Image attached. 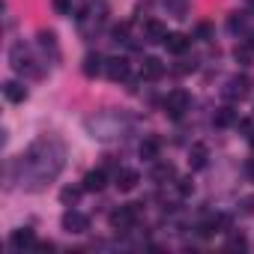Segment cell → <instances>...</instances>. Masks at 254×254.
I'll return each instance as SVG.
<instances>
[{"label": "cell", "mask_w": 254, "mask_h": 254, "mask_svg": "<svg viewBox=\"0 0 254 254\" xmlns=\"http://www.w3.org/2000/svg\"><path fill=\"white\" fill-rule=\"evenodd\" d=\"M9 63H12V69H15L18 75H30V78H39V75H42V69L36 66V60H33V54H30V48H27L24 42H15V45H12Z\"/></svg>", "instance_id": "obj_1"}, {"label": "cell", "mask_w": 254, "mask_h": 254, "mask_svg": "<svg viewBox=\"0 0 254 254\" xmlns=\"http://www.w3.org/2000/svg\"><path fill=\"white\" fill-rule=\"evenodd\" d=\"M138 218H141V203H126V206H117V209L108 215V221H111V227H114V230H132V227L138 224Z\"/></svg>", "instance_id": "obj_2"}, {"label": "cell", "mask_w": 254, "mask_h": 254, "mask_svg": "<svg viewBox=\"0 0 254 254\" xmlns=\"http://www.w3.org/2000/svg\"><path fill=\"white\" fill-rule=\"evenodd\" d=\"M189 105H191V96H189L186 90H171L168 99H165V114H168L171 120H180V117L189 111Z\"/></svg>", "instance_id": "obj_3"}, {"label": "cell", "mask_w": 254, "mask_h": 254, "mask_svg": "<svg viewBox=\"0 0 254 254\" xmlns=\"http://www.w3.org/2000/svg\"><path fill=\"white\" fill-rule=\"evenodd\" d=\"M248 93H251V78H248V75L236 72V75H230V78H227V84H224V96H227L230 102L245 99Z\"/></svg>", "instance_id": "obj_4"}, {"label": "cell", "mask_w": 254, "mask_h": 254, "mask_svg": "<svg viewBox=\"0 0 254 254\" xmlns=\"http://www.w3.org/2000/svg\"><path fill=\"white\" fill-rule=\"evenodd\" d=\"M60 224H63V230H66V233H87V230H90V218H87L84 212L72 209V206L63 212Z\"/></svg>", "instance_id": "obj_5"}, {"label": "cell", "mask_w": 254, "mask_h": 254, "mask_svg": "<svg viewBox=\"0 0 254 254\" xmlns=\"http://www.w3.org/2000/svg\"><path fill=\"white\" fill-rule=\"evenodd\" d=\"M105 75H108L111 81L129 78V63H126V57H108V60H105Z\"/></svg>", "instance_id": "obj_6"}, {"label": "cell", "mask_w": 254, "mask_h": 254, "mask_svg": "<svg viewBox=\"0 0 254 254\" xmlns=\"http://www.w3.org/2000/svg\"><path fill=\"white\" fill-rule=\"evenodd\" d=\"M138 183H141V174L132 171V168H123V171H117V177H114V186H117L120 191H132Z\"/></svg>", "instance_id": "obj_7"}, {"label": "cell", "mask_w": 254, "mask_h": 254, "mask_svg": "<svg viewBox=\"0 0 254 254\" xmlns=\"http://www.w3.org/2000/svg\"><path fill=\"white\" fill-rule=\"evenodd\" d=\"M165 75V63L159 60V57H144V63H141V78L144 81H159Z\"/></svg>", "instance_id": "obj_8"}, {"label": "cell", "mask_w": 254, "mask_h": 254, "mask_svg": "<svg viewBox=\"0 0 254 254\" xmlns=\"http://www.w3.org/2000/svg\"><path fill=\"white\" fill-rule=\"evenodd\" d=\"M9 245H12V248H18V251H24V248H33V245H36V233H33L30 227H18V230H12V236H9Z\"/></svg>", "instance_id": "obj_9"}, {"label": "cell", "mask_w": 254, "mask_h": 254, "mask_svg": "<svg viewBox=\"0 0 254 254\" xmlns=\"http://www.w3.org/2000/svg\"><path fill=\"white\" fill-rule=\"evenodd\" d=\"M3 96H6V102L21 105V102L27 99V87H24L21 81H6V84H3Z\"/></svg>", "instance_id": "obj_10"}, {"label": "cell", "mask_w": 254, "mask_h": 254, "mask_svg": "<svg viewBox=\"0 0 254 254\" xmlns=\"http://www.w3.org/2000/svg\"><path fill=\"white\" fill-rule=\"evenodd\" d=\"M206 159H209L206 144H194V147L189 150V168H191V171H203V168H206Z\"/></svg>", "instance_id": "obj_11"}, {"label": "cell", "mask_w": 254, "mask_h": 254, "mask_svg": "<svg viewBox=\"0 0 254 254\" xmlns=\"http://www.w3.org/2000/svg\"><path fill=\"white\" fill-rule=\"evenodd\" d=\"M105 183H108V177H105V171L99 168V171H87L84 174V191H102L105 189Z\"/></svg>", "instance_id": "obj_12"}, {"label": "cell", "mask_w": 254, "mask_h": 254, "mask_svg": "<svg viewBox=\"0 0 254 254\" xmlns=\"http://www.w3.org/2000/svg\"><path fill=\"white\" fill-rule=\"evenodd\" d=\"M144 36H147L150 42H165V36H168V27H165L162 21L150 18V21L144 24Z\"/></svg>", "instance_id": "obj_13"}, {"label": "cell", "mask_w": 254, "mask_h": 254, "mask_svg": "<svg viewBox=\"0 0 254 254\" xmlns=\"http://www.w3.org/2000/svg\"><path fill=\"white\" fill-rule=\"evenodd\" d=\"M81 72H84L87 78H96L99 72H105V60H102L99 54H87V57H84V66H81Z\"/></svg>", "instance_id": "obj_14"}, {"label": "cell", "mask_w": 254, "mask_h": 254, "mask_svg": "<svg viewBox=\"0 0 254 254\" xmlns=\"http://www.w3.org/2000/svg\"><path fill=\"white\" fill-rule=\"evenodd\" d=\"M159 147H162L159 138H144L138 153H141V159H147V162H159Z\"/></svg>", "instance_id": "obj_15"}, {"label": "cell", "mask_w": 254, "mask_h": 254, "mask_svg": "<svg viewBox=\"0 0 254 254\" xmlns=\"http://www.w3.org/2000/svg\"><path fill=\"white\" fill-rule=\"evenodd\" d=\"M165 48H168L171 54H183V51L189 48V39H186L183 33H168V36H165Z\"/></svg>", "instance_id": "obj_16"}, {"label": "cell", "mask_w": 254, "mask_h": 254, "mask_svg": "<svg viewBox=\"0 0 254 254\" xmlns=\"http://www.w3.org/2000/svg\"><path fill=\"white\" fill-rule=\"evenodd\" d=\"M212 120H215V126L227 129V126H233V123H236V111H233L230 105H224V108H218V111H215V117H212Z\"/></svg>", "instance_id": "obj_17"}, {"label": "cell", "mask_w": 254, "mask_h": 254, "mask_svg": "<svg viewBox=\"0 0 254 254\" xmlns=\"http://www.w3.org/2000/svg\"><path fill=\"white\" fill-rule=\"evenodd\" d=\"M81 191H84V186H66V189L60 191V200H63L66 206H75V203L81 200Z\"/></svg>", "instance_id": "obj_18"}, {"label": "cell", "mask_w": 254, "mask_h": 254, "mask_svg": "<svg viewBox=\"0 0 254 254\" xmlns=\"http://www.w3.org/2000/svg\"><path fill=\"white\" fill-rule=\"evenodd\" d=\"M233 57H236V63L248 66V63H251V57H254V48H251L248 42H239V45L233 48Z\"/></svg>", "instance_id": "obj_19"}, {"label": "cell", "mask_w": 254, "mask_h": 254, "mask_svg": "<svg viewBox=\"0 0 254 254\" xmlns=\"http://www.w3.org/2000/svg\"><path fill=\"white\" fill-rule=\"evenodd\" d=\"M174 177H177V171H174V165H171V162H168V165L162 162V165H156V168H153V180H156V183H165V180H174Z\"/></svg>", "instance_id": "obj_20"}, {"label": "cell", "mask_w": 254, "mask_h": 254, "mask_svg": "<svg viewBox=\"0 0 254 254\" xmlns=\"http://www.w3.org/2000/svg\"><path fill=\"white\" fill-rule=\"evenodd\" d=\"M39 45H42L45 51H51V54L57 57V36H54L51 30H42V33H39Z\"/></svg>", "instance_id": "obj_21"}, {"label": "cell", "mask_w": 254, "mask_h": 254, "mask_svg": "<svg viewBox=\"0 0 254 254\" xmlns=\"http://www.w3.org/2000/svg\"><path fill=\"white\" fill-rule=\"evenodd\" d=\"M248 248V239L236 230V233H230V239H227V251H245Z\"/></svg>", "instance_id": "obj_22"}, {"label": "cell", "mask_w": 254, "mask_h": 254, "mask_svg": "<svg viewBox=\"0 0 254 254\" xmlns=\"http://www.w3.org/2000/svg\"><path fill=\"white\" fill-rule=\"evenodd\" d=\"M239 212H242V215H254V194H245V197L239 200Z\"/></svg>", "instance_id": "obj_23"}, {"label": "cell", "mask_w": 254, "mask_h": 254, "mask_svg": "<svg viewBox=\"0 0 254 254\" xmlns=\"http://www.w3.org/2000/svg\"><path fill=\"white\" fill-rule=\"evenodd\" d=\"M57 15H72V0H51Z\"/></svg>", "instance_id": "obj_24"}, {"label": "cell", "mask_w": 254, "mask_h": 254, "mask_svg": "<svg viewBox=\"0 0 254 254\" xmlns=\"http://www.w3.org/2000/svg\"><path fill=\"white\" fill-rule=\"evenodd\" d=\"M177 183H180V186H177V191H180L183 197H186V194H191V189H194V186H191V180H189V177H186V180H177Z\"/></svg>", "instance_id": "obj_25"}, {"label": "cell", "mask_w": 254, "mask_h": 254, "mask_svg": "<svg viewBox=\"0 0 254 254\" xmlns=\"http://www.w3.org/2000/svg\"><path fill=\"white\" fill-rule=\"evenodd\" d=\"M230 30H242V18H239V12H233V18H230Z\"/></svg>", "instance_id": "obj_26"}, {"label": "cell", "mask_w": 254, "mask_h": 254, "mask_svg": "<svg viewBox=\"0 0 254 254\" xmlns=\"http://www.w3.org/2000/svg\"><path fill=\"white\" fill-rule=\"evenodd\" d=\"M33 248H36V251H51V248H54V245H51V242H36V245H33Z\"/></svg>", "instance_id": "obj_27"}, {"label": "cell", "mask_w": 254, "mask_h": 254, "mask_svg": "<svg viewBox=\"0 0 254 254\" xmlns=\"http://www.w3.org/2000/svg\"><path fill=\"white\" fill-rule=\"evenodd\" d=\"M245 171H248V177H251V180H254V159H251V162H248V165H245Z\"/></svg>", "instance_id": "obj_28"}, {"label": "cell", "mask_w": 254, "mask_h": 254, "mask_svg": "<svg viewBox=\"0 0 254 254\" xmlns=\"http://www.w3.org/2000/svg\"><path fill=\"white\" fill-rule=\"evenodd\" d=\"M248 12H251V15H254V0H248Z\"/></svg>", "instance_id": "obj_29"}, {"label": "cell", "mask_w": 254, "mask_h": 254, "mask_svg": "<svg viewBox=\"0 0 254 254\" xmlns=\"http://www.w3.org/2000/svg\"><path fill=\"white\" fill-rule=\"evenodd\" d=\"M248 45H251V48H254V30H251V36H248Z\"/></svg>", "instance_id": "obj_30"}, {"label": "cell", "mask_w": 254, "mask_h": 254, "mask_svg": "<svg viewBox=\"0 0 254 254\" xmlns=\"http://www.w3.org/2000/svg\"><path fill=\"white\" fill-rule=\"evenodd\" d=\"M251 147H254V132H251Z\"/></svg>", "instance_id": "obj_31"}]
</instances>
